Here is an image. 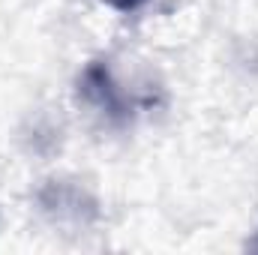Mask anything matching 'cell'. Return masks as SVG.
Instances as JSON below:
<instances>
[{"mask_svg":"<svg viewBox=\"0 0 258 255\" xmlns=\"http://www.w3.org/2000/svg\"><path fill=\"white\" fill-rule=\"evenodd\" d=\"M111 9H117V12H132V9H138V6H144L147 0H105Z\"/></svg>","mask_w":258,"mask_h":255,"instance_id":"2","label":"cell"},{"mask_svg":"<svg viewBox=\"0 0 258 255\" xmlns=\"http://www.w3.org/2000/svg\"><path fill=\"white\" fill-rule=\"evenodd\" d=\"M81 93L87 96V102H93L108 117H123L126 114L123 93L117 90V84L111 81L108 69L102 63H90L84 69V75H81Z\"/></svg>","mask_w":258,"mask_h":255,"instance_id":"1","label":"cell"}]
</instances>
